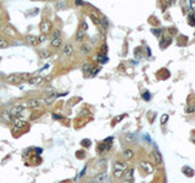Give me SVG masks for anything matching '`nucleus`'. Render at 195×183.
I'll list each match as a JSON object with an SVG mask.
<instances>
[{
    "mask_svg": "<svg viewBox=\"0 0 195 183\" xmlns=\"http://www.w3.org/2000/svg\"><path fill=\"white\" fill-rule=\"evenodd\" d=\"M29 77H31L29 73H12V75L6 77V81L10 82V83H20L26 78L28 80Z\"/></svg>",
    "mask_w": 195,
    "mask_h": 183,
    "instance_id": "obj_1",
    "label": "nucleus"
},
{
    "mask_svg": "<svg viewBox=\"0 0 195 183\" xmlns=\"http://www.w3.org/2000/svg\"><path fill=\"white\" fill-rule=\"evenodd\" d=\"M39 29H40L42 34L48 35V34H49V33H51V31H53V24H51V22H50V21H48V20H43V21L40 22V24H39Z\"/></svg>",
    "mask_w": 195,
    "mask_h": 183,
    "instance_id": "obj_2",
    "label": "nucleus"
},
{
    "mask_svg": "<svg viewBox=\"0 0 195 183\" xmlns=\"http://www.w3.org/2000/svg\"><path fill=\"white\" fill-rule=\"evenodd\" d=\"M133 174H134V170H133L132 167H128V169L123 172L122 183H133Z\"/></svg>",
    "mask_w": 195,
    "mask_h": 183,
    "instance_id": "obj_3",
    "label": "nucleus"
},
{
    "mask_svg": "<svg viewBox=\"0 0 195 183\" xmlns=\"http://www.w3.org/2000/svg\"><path fill=\"white\" fill-rule=\"evenodd\" d=\"M93 180H94L97 183H110L111 182V180H110V177H109V175H107L106 172H100V174H98Z\"/></svg>",
    "mask_w": 195,
    "mask_h": 183,
    "instance_id": "obj_4",
    "label": "nucleus"
},
{
    "mask_svg": "<svg viewBox=\"0 0 195 183\" xmlns=\"http://www.w3.org/2000/svg\"><path fill=\"white\" fill-rule=\"evenodd\" d=\"M39 105H40V100L39 99H29L26 103H23L21 106L22 107H27V109H34V107H38Z\"/></svg>",
    "mask_w": 195,
    "mask_h": 183,
    "instance_id": "obj_5",
    "label": "nucleus"
},
{
    "mask_svg": "<svg viewBox=\"0 0 195 183\" xmlns=\"http://www.w3.org/2000/svg\"><path fill=\"white\" fill-rule=\"evenodd\" d=\"M73 51H75V49H73V45H72L71 43H66L65 47H64L62 50H61V53H62L64 56H70V55L73 54Z\"/></svg>",
    "mask_w": 195,
    "mask_h": 183,
    "instance_id": "obj_6",
    "label": "nucleus"
},
{
    "mask_svg": "<svg viewBox=\"0 0 195 183\" xmlns=\"http://www.w3.org/2000/svg\"><path fill=\"white\" fill-rule=\"evenodd\" d=\"M22 111H23V107H22L21 105H16V106H12V107L10 109L9 114L16 118V117H18V116L22 114Z\"/></svg>",
    "mask_w": 195,
    "mask_h": 183,
    "instance_id": "obj_7",
    "label": "nucleus"
},
{
    "mask_svg": "<svg viewBox=\"0 0 195 183\" xmlns=\"http://www.w3.org/2000/svg\"><path fill=\"white\" fill-rule=\"evenodd\" d=\"M127 169H128V165L124 161H115L113 162V170H116V171L124 172Z\"/></svg>",
    "mask_w": 195,
    "mask_h": 183,
    "instance_id": "obj_8",
    "label": "nucleus"
},
{
    "mask_svg": "<svg viewBox=\"0 0 195 183\" xmlns=\"http://www.w3.org/2000/svg\"><path fill=\"white\" fill-rule=\"evenodd\" d=\"M12 126H13V128H16V129H21V128H24L26 126H27V123L24 122V121H22L21 118H18V117H16V118H12Z\"/></svg>",
    "mask_w": 195,
    "mask_h": 183,
    "instance_id": "obj_9",
    "label": "nucleus"
},
{
    "mask_svg": "<svg viewBox=\"0 0 195 183\" xmlns=\"http://www.w3.org/2000/svg\"><path fill=\"white\" fill-rule=\"evenodd\" d=\"M27 81H28V83L32 84V86H39V84L43 83L44 78H43L42 76H34V77H29Z\"/></svg>",
    "mask_w": 195,
    "mask_h": 183,
    "instance_id": "obj_10",
    "label": "nucleus"
},
{
    "mask_svg": "<svg viewBox=\"0 0 195 183\" xmlns=\"http://www.w3.org/2000/svg\"><path fill=\"white\" fill-rule=\"evenodd\" d=\"M122 158H123V160H126V161L132 160V159L134 158V153H133V150H132V149H129V148L124 149V150L122 151Z\"/></svg>",
    "mask_w": 195,
    "mask_h": 183,
    "instance_id": "obj_11",
    "label": "nucleus"
},
{
    "mask_svg": "<svg viewBox=\"0 0 195 183\" xmlns=\"http://www.w3.org/2000/svg\"><path fill=\"white\" fill-rule=\"evenodd\" d=\"M140 167H142L146 174H153V172H154V166H153L150 162H148V161H142V162H140Z\"/></svg>",
    "mask_w": 195,
    "mask_h": 183,
    "instance_id": "obj_12",
    "label": "nucleus"
},
{
    "mask_svg": "<svg viewBox=\"0 0 195 183\" xmlns=\"http://www.w3.org/2000/svg\"><path fill=\"white\" fill-rule=\"evenodd\" d=\"M153 156H154L155 164H156L157 166H161V165L164 164V159H162V155L160 154V151H159V150H154V153H153Z\"/></svg>",
    "mask_w": 195,
    "mask_h": 183,
    "instance_id": "obj_13",
    "label": "nucleus"
},
{
    "mask_svg": "<svg viewBox=\"0 0 195 183\" xmlns=\"http://www.w3.org/2000/svg\"><path fill=\"white\" fill-rule=\"evenodd\" d=\"M0 120L5 123H11L12 122V116L9 114V111H2L0 114Z\"/></svg>",
    "mask_w": 195,
    "mask_h": 183,
    "instance_id": "obj_14",
    "label": "nucleus"
},
{
    "mask_svg": "<svg viewBox=\"0 0 195 183\" xmlns=\"http://www.w3.org/2000/svg\"><path fill=\"white\" fill-rule=\"evenodd\" d=\"M26 42H27L28 44H31V45H37V44H39L38 37L32 35V34H27V35H26Z\"/></svg>",
    "mask_w": 195,
    "mask_h": 183,
    "instance_id": "obj_15",
    "label": "nucleus"
},
{
    "mask_svg": "<svg viewBox=\"0 0 195 183\" xmlns=\"http://www.w3.org/2000/svg\"><path fill=\"white\" fill-rule=\"evenodd\" d=\"M84 38H86V31L78 29L77 33H76V40L78 43H82V42H84Z\"/></svg>",
    "mask_w": 195,
    "mask_h": 183,
    "instance_id": "obj_16",
    "label": "nucleus"
},
{
    "mask_svg": "<svg viewBox=\"0 0 195 183\" xmlns=\"http://www.w3.org/2000/svg\"><path fill=\"white\" fill-rule=\"evenodd\" d=\"M62 42H64L62 38H55V39H51L50 44H51L53 48H60L61 44H62Z\"/></svg>",
    "mask_w": 195,
    "mask_h": 183,
    "instance_id": "obj_17",
    "label": "nucleus"
},
{
    "mask_svg": "<svg viewBox=\"0 0 195 183\" xmlns=\"http://www.w3.org/2000/svg\"><path fill=\"white\" fill-rule=\"evenodd\" d=\"M135 139H137V136L133 134V133H128V134H126V137H124V140H126L127 143H133V142H135Z\"/></svg>",
    "mask_w": 195,
    "mask_h": 183,
    "instance_id": "obj_18",
    "label": "nucleus"
},
{
    "mask_svg": "<svg viewBox=\"0 0 195 183\" xmlns=\"http://www.w3.org/2000/svg\"><path fill=\"white\" fill-rule=\"evenodd\" d=\"M55 99H56V95H55V94H51V95H49L48 98L44 99V103H45L46 105H50V104H53V103L55 101Z\"/></svg>",
    "mask_w": 195,
    "mask_h": 183,
    "instance_id": "obj_19",
    "label": "nucleus"
},
{
    "mask_svg": "<svg viewBox=\"0 0 195 183\" xmlns=\"http://www.w3.org/2000/svg\"><path fill=\"white\" fill-rule=\"evenodd\" d=\"M90 50H92V49H90V47H89L88 44H84V45L81 47V53L84 54V55H88V54L90 53Z\"/></svg>",
    "mask_w": 195,
    "mask_h": 183,
    "instance_id": "obj_20",
    "label": "nucleus"
},
{
    "mask_svg": "<svg viewBox=\"0 0 195 183\" xmlns=\"http://www.w3.org/2000/svg\"><path fill=\"white\" fill-rule=\"evenodd\" d=\"M66 6H67V2H65V1H57V2H55V7L57 10H62Z\"/></svg>",
    "mask_w": 195,
    "mask_h": 183,
    "instance_id": "obj_21",
    "label": "nucleus"
},
{
    "mask_svg": "<svg viewBox=\"0 0 195 183\" xmlns=\"http://www.w3.org/2000/svg\"><path fill=\"white\" fill-rule=\"evenodd\" d=\"M89 17L92 18V21L95 23V24H100V18L97 16V13H94V12H92V13H89Z\"/></svg>",
    "mask_w": 195,
    "mask_h": 183,
    "instance_id": "obj_22",
    "label": "nucleus"
},
{
    "mask_svg": "<svg viewBox=\"0 0 195 183\" xmlns=\"http://www.w3.org/2000/svg\"><path fill=\"white\" fill-rule=\"evenodd\" d=\"M55 38H61V32L59 29H53L51 31V39H55Z\"/></svg>",
    "mask_w": 195,
    "mask_h": 183,
    "instance_id": "obj_23",
    "label": "nucleus"
},
{
    "mask_svg": "<svg viewBox=\"0 0 195 183\" xmlns=\"http://www.w3.org/2000/svg\"><path fill=\"white\" fill-rule=\"evenodd\" d=\"M82 69H83V72H84V73H89V72L93 70V66H92V64H84Z\"/></svg>",
    "mask_w": 195,
    "mask_h": 183,
    "instance_id": "obj_24",
    "label": "nucleus"
},
{
    "mask_svg": "<svg viewBox=\"0 0 195 183\" xmlns=\"http://www.w3.org/2000/svg\"><path fill=\"white\" fill-rule=\"evenodd\" d=\"M4 29H5V32H6L7 34H10V35H16V32L13 31V28H12V27H10V26H6Z\"/></svg>",
    "mask_w": 195,
    "mask_h": 183,
    "instance_id": "obj_25",
    "label": "nucleus"
},
{
    "mask_svg": "<svg viewBox=\"0 0 195 183\" xmlns=\"http://www.w3.org/2000/svg\"><path fill=\"white\" fill-rule=\"evenodd\" d=\"M112 176H113L115 178L120 180V178H122V176H123V172H121V171H116V170H112Z\"/></svg>",
    "mask_w": 195,
    "mask_h": 183,
    "instance_id": "obj_26",
    "label": "nucleus"
},
{
    "mask_svg": "<svg viewBox=\"0 0 195 183\" xmlns=\"http://www.w3.org/2000/svg\"><path fill=\"white\" fill-rule=\"evenodd\" d=\"M100 24H101L104 28H107V27H109V21H107V18H106V17H101V18H100Z\"/></svg>",
    "mask_w": 195,
    "mask_h": 183,
    "instance_id": "obj_27",
    "label": "nucleus"
},
{
    "mask_svg": "<svg viewBox=\"0 0 195 183\" xmlns=\"http://www.w3.org/2000/svg\"><path fill=\"white\" fill-rule=\"evenodd\" d=\"M9 45V43H7V40L5 39V38H2V37H0V49H2V48H6Z\"/></svg>",
    "mask_w": 195,
    "mask_h": 183,
    "instance_id": "obj_28",
    "label": "nucleus"
},
{
    "mask_svg": "<svg viewBox=\"0 0 195 183\" xmlns=\"http://www.w3.org/2000/svg\"><path fill=\"white\" fill-rule=\"evenodd\" d=\"M40 56L42 58H49L50 56V51L48 49H43V50H40Z\"/></svg>",
    "mask_w": 195,
    "mask_h": 183,
    "instance_id": "obj_29",
    "label": "nucleus"
},
{
    "mask_svg": "<svg viewBox=\"0 0 195 183\" xmlns=\"http://www.w3.org/2000/svg\"><path fill=\"white\" fill-rule=\"evenodd\" d=\"M97 59H99L98 61H99V62H101V64H104V62H106V61H107V58H105V56H102L101 54H99V55H98V56H97Z\"/></svg>",
    "mask_w": 195,
    "mask_h": 183,
    "instance_id": "obj_30",
    "label": "nucleus"
},
{
    "mask_svg": "<svg viewBox=\"0 0 195 183\" xmlns=\"http://www.w3.org/2000/svg\"><path fill=\"white\" fill-rule=\"evenodd\" d=\"M186 112L187 114H192V112H195V105H190L189 107L186 109Z\"/></svg>",
    "mask_w": 195,
    "mask_h": 183,
    "instance_id": "obj_31",
    "label": "nucleus"
},
{
    "mask_svg": "<svg viewBox=\"0 0 195 183\" xmlns=\"http://www.w3.org/2000/svg\"><path fill=\"white\" fill-rule=\"evenodd\" d=\"M46 38H48V35H45V34H40V35L38 37V42H39V43H43V42H45V40H46Z\"/></svg>",
    "mask_w": 195,
    "mask_h": 183,
    "instance_id": "obj_32",
    "label": "nucleus"
},
{
    "mask_svg": "<svg viewBox=\"0 0 195 183\" xmlns=\"http://www.w3.org/2000/svg\"><path fill=\"white\" fill-rule=\"evenodd\" d=\"M167 120H168V116L167 115H162L161 116V125H165L167 122Z\"/></svg>",
    "mask_w": 195,
    "mask_h": 183,
    "instance_id": "obj_33",
    "label": "nucleus"
},
{
    "mask_svg": "<svg viewBox=\"0 0 195 183\" xmlns=\"http://www.w3.org/2000/svg\"><path fill=\"white\" fill-rule=\"evenodd\" d=\"M83 28H84V29H87V28H88V26H87V23H86L84 21H82V22H81V28H79V29H82V31H83Z\"/></svg>",
    "mask_w": 195,
    "mask_h": 183,
    "instance_id": "obj_34",
    "label": "nucleus"
},
{
    "mask_svg": "<svg viewBox=\"0 0 195 183\" xmlns=\"http://www.w3.org/2000/svg\"><path fill=\"white\" fill-rule=\"evenodd\" d=\"M153 33L156 34V35H159V34L161 33V31H160V29H153Z\"/></svg>",
    "mask_w": 195,
    "mask_h": 183,
    "instance_id": "obj_35",
    "label": "nucleus"
},
{
    "mask_svg": "<svg viewBox=\"0 0 195 183\" xmlns=\"http://www.w3.org/2000/svg\"><path fill=\"white\" fill-rule=\"evenodd\" d=\"M60 183H71V181H70V180H66V181H62V182H60Z\"/></svg>",
    "mask_w": 195,
    "mask_h": 183,
    "instance_id": "obj_36",
    "label": "nucleus"
},
{
    "mask_svg": "<svg viewBox=\"0 0 195 183\" xmlns=\"http://www.w3.org/2000/svg\"><path fill=\"white\" fill-rule=\"evenodd\" d=\"M190 5H192L193 7H195V1H192V2H190Z\"/></svg>",
    "mask_w": 195,
    "mask_h": 183,
    "instance_id": "obj_37",
    "label": "nucleus"
},
{
    "mask_svg": "<svg viewBox=\"0 0 195 183\" xmlns=\"http://www.w3.org/2000/svg\"><path fill=\"white\" fill-rule=\"evenodd\" d=\"M88 183H97V182H95L94 180H92V181H89V182H88Z\"/></svg>",
    "mask_w": 195,
    "mask_h": 183,
    "instance_id": "obj_38",
    "label": "nucleus"
},
{
    "mask_svg": "<svg viewBox=\"0 0 195 183\" xmlns=\"http://www.w3.org/2000/svg\"><path fill=\"white\" fill-rule=\"evenodd\" d=\"M2 29V26H1V21H0V31Z\"/></svg>",
    "mask_w": 195,
    "mask_h": 183,
    "instance_id": "obj_39",
    "label": "nucleus"
},
{
    "mask_svg": "<svg viewBox=\"0 0 195 183\" xmlns=\"http://www.w3.org/2000/svg\"><path fill=\"white\" fill-rule=\"evenodd\" d=\"M0 7H1V2H0Z\"/></svg>",
    "mask_w": 195,
    "mask_h": 183,
    "instance_id": "obj_40",
    "label": "nucleus"
}]
</instances>
